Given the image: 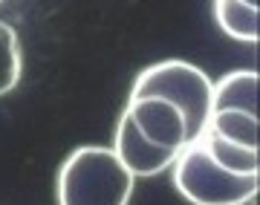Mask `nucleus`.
I'll list each match as a JSON object with an SVG mask.
<instances>
[{
  "mask_svg": "<svg viewBox=\"0 0 260 205\" xmlns=\"http://www.w3.org/2000/svg\"><path fill=\"white\" fill-rule=\"evenodd\" d=\"M136 177L113 153V148H75L58 170V205H127Z\"/></svg>",
  "mask_w": 260,
  "mask_h": 205,
  "instance_id": "f257e3e1",
  "label": "nucleus"
},
{
  "mask_svg": "<svg viewBox=\"0 0 260 205\" xmlns=\"http://www.w3.org/2000/svg\"><path fill=\"white\" fill-rule=\"evenodd\" d=\"M174 188L191 205H249L260 191V174L237 177L223 170L200 142H191L174 159Z\"/></svg>",
  "mask_w": 260,
  "mask_h": 205,
  "instance_id": "f03ea898",
  "label": "nucleus"
},
{
  "mask_svg": "<svg viewBox=\"0 0 260 205\" xmlns=\"http://www.w3.org/2000/svg\"><path fill=\"white\" fill-rule=\"evenodd\" d=\"M211 78L205 70H200L191 61H159V64L145 66L136 81L130 95H162L168 101H174L185 116L188 124V139L194 142L208 124L211 116Z\"/></svg>",
  "mask_w": 260,
  "mask_h": 205,
  "instance_id": "7ed1b4c3",
  "label": "nucleus"
},
{
  "mask_svg": "<svg viewBox=\"0 0 260 205\" xmlns=\"http://www.w3.org/2000/svg\"><path fill=\"white\" fill-rule=\"evenodd\" d=\"M124 113L133 121V127L156 148L179 153L185 145H191L182 110L162 95H130Z\"/></svg>",
  "mask_w": 260,
  "mask_h": 205,
  "instance_id": "20e7f679",
  "label": "nucleus"
},
{
  "mask_svg": "<svg viewBox=\"0 0 260 205\" xmlns=\"http://www.w3.org/2000/svg\"><path fill=\"white\" fill-rule=\"evenodd\" d=\"M113 153L119 156V162L136 179L156 177V174H162V170L171 168V165H174V159L179 156V153H174V150H165V148L150 145V142L145 139L136 127H133V121L127 119V113H121L119 124H116Z\"/></svg>",
  "mask_w": 260,
  "mask_h": 205,
  "instance_id": "39448f33",
  "label": "nucleus"
},
{
  "mask_svg": "<svg viewBox=\"0 0 260 205\" xmlns=\"http://www.w3.org/2000/svg\"><path fill=\"white\" fill-rule=\"evenodd\" d=\"M257 70H234L211 84V110H246L257 116Z\"/></svg>",
  "mask_w": 260,
  "mask_h": 205,
  "instance_id": "423d86ee",
  "label": "nucleus"
},
{
  "mask_svg": "<svg viewBox=\"0 0 260 205\" xmlns=\"http://www.w3.org/2000/svg\"><path fill=\"white\" fill-rule=\"evenodd\" d=\"M197 142L205 148V153L220 165L229 174H237V177H251V174H260V159H257V148H243V145H234V142H225L214 133L203 130L197 136Z\"/></svg>",
  "mask_w": 260,
  "mask_h": 205,
  "instance_id": "0eeeda50",
  "label": "nucleus"
},
{
  "mask_svg": "<svg viewBox=\"0 0 260 205\" xmlns=\"http://www.w3.org/2000/svg\"><path fill=\"white\" fill-rule=\"evenodd\" d=\"M214 20L229 38L240 44H257L260 20L257 6H246L243 0H214Z\"/></svg>",
  "mask_w": 260,
  "mask_h": 205,
  "instance_id": "6e6552de",
  "label": "nucleus"
},
{
  "mask_svg": "<svg viewBox=\"0 0 260 205\" xmlns=\"http://www.w3.org/2000/svg\"><path fill=\"white\" fill-rule=\"evenodd\" d=\"M205 130L220 136L225 142L243 145V148H257V116L246 110H211Z\"/></svg>",
  "mask_w": 260,
  "mask_h": 205,
  "instance_id": "1a4fd4ad",
  "label": "nucleus"
},
{
  "mask_svg": "<svg viewBox=\"0 0 260 205\" xmlns=\"http://www.w3.org/2000/svg\"><path fill=\"white\" fill-rule=\"evenodd\" d=\"M20 73H23L20 38L9 23L0 20V95L12 93L20 84Z\"/></svg>",
  "mask_w": 260,
  "mask_h": 205,
  "instance_id": "9d476101",
  "label": "nucleus"
},
{
  "mask_svg": "<svg viewBox=\"0 0 260 205\" xmlns=\"http://www.w3.org/2000/svg\"><path fill=\"white\" fill-rule=\"evenodd\" d=\"M243 3H246V6H257V0H243Z\"/></svg>",
  "mask_w": 260,
  "mask_h": 205,
  "instance_id": "9b49d317",
  "label": "nucleus"
}]
</instances>
